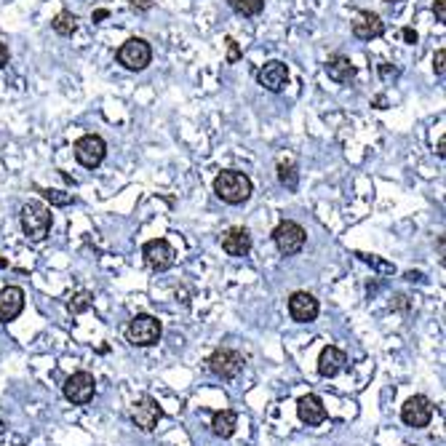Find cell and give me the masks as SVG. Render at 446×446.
Wrapping results in <instances>:
<instances>
[{"mask_svg": "<svg viewBox=\"0 0 446 446\" xmlns=\"http://www.w3.org/2000/svg\"><path fill=\"white\" fill-rule=\"evenodd\" d=\"M401 420L409 427H427L433 420V401L427 396H412L401 406Z\"/></svg>", "mask_w": 446, "mask_h": 446, "instance_id": "8fae6325", "label": "cell"}, {"mask_svg": "<svg viewBox=\"0 0 446 446\" xmlns=\"http://www.w3.org/2000/svg\"><path fill=\"white\" fill-rule=\"evenodd\" d=\"M318 313H321V304L310 292H294L289 297V315L297 324H313Z\"/></svg>", "mask_w": 446, "mask_h": 446, "instance_id": "4fadbf2b", "label": "cell"}, {"mask_svg": "<svg viewBox=\"0 0 446 446\" xmlns=\"http://www.w3.org/2000/svg\"><path fill=\"white\" fill-rule=\"evenodd\" d=\"M19 222H21V230L24 235L30 238V241H43L51 230V212L38 201H30L21 206L19 212Z\"/></svg>", "mask_w": 446, "mask_h": 446, "instance_id": "3957f363", "label": "cell"}, {"mask_svg": "<svg viewBox=\"0 0 446 446\" xmlns=\"http://www.w3.org/2000/svg\"><path fill=\"white\" fill-rule=\"evenodd\" d=\"M297 415H299V420H302L304 425H324L326 420H329V412H326L324 401L315 396V393H307V396H302L299 401H297Z\"/></svg>", "mask_w": 446, "mask_h": 446, "instance_id": "9a60e30c", "label": "cell"}, {"mask_svg": "<svg viewBox=\"0 0 446 446\" xmlns=\"http://www.w3.org/2000/svg\"><path fill=\"white\" fill-rule=\"evenodd\" d=\"M227 6L241 16H257V14H262L264 0H227Z\"/></svg>", "mask_w": 446, "mask_h": 446, "instance_id": "7402d4cb", "label": "cell"}, {"mask_svg": "<svg viewBox=\"0 0 446 446\" xmlns=\"http://www.w3.org/2000/svg\"><path fill=\"white\" fill-rule=\"evenodd\" d=\"M444 61H446V51L438 49L436 56H433V70H436L438 78H444V75H446V64H444Z\"/></svg>", "mask_w": 446, "mask_h": 446, "instance_id": "484cf974", "label": "cell"}, {"mask_svg": "<svg viewBox=\"0 0 446 446\" xmlns=\"http://www.w3.org/2000/svg\"><path fill=\"white\" fill-rule=\"evenodd\" d=\"M115 59H118V64H121V67H126V70L142 72L144 67H147V64L152 61L150 43L144 41V38H129V41H126L121 49H118Z\"/></svg>", "mask_w": 446, "mask_h": 446, "instance_id": "5b68a950", "label": "cell"}, {"mask_svg": "<svg viewBox=\"0 0 446 446\" xmlns=\"http://www.w3.org/2000/svg\"><path fill=\"white\" fill-rule=\"evenodd\" d=\"M257 81H259V86H262L264 91L281 94L289 86V67L281 59L264 61L262 67H259V72H257Z\"/></svg>", "mask_w": 446, "mask_h": 446, "instance_id": "30bf717a", "label": "cell"}, {"mask_svg": "<svg viewBox=\"0 0 446 446\" xmlns=\"http://www.w3.org/2000/svg\"><path fill=\"white\" fill-rule=\"evenodd\" d=\"M273 244L284 257H294V254L302 252L304 244H307V233H304V227L299 222L284 219V222L273 230Z\"/></svg>", "mask_w": 446, "mask_h": 446, "instance_id": "277c9868", "label": "cell"}, {"mask_svg": "<svg viewBox=\"0 0 446 446\" xmlns=\"http://www.w3.org/2000/svg\"><path fill=\"white\" fill-rule=\"evenodd\" d=\"M227 64H235V61L241 59V49H238V43L233 41V38H227Z\"/></svg>", "mask_w": 446, "mask_h": 446, "instance_id": "4316f807", "label": "cell"}, {"mask_svg": "<svg viewBox=\"0 0 446 446\" xmlns=\"http://www.w3.org/2000/svg\"><path fill=\"white\" fill-rule=\"evenodd\" d=\"M385 3H401V0H385Z\"/></svg>", "mask_w": 446, "mask_h": 446, "instance_id": "8d00e7d4", "label": "cell"}, {"mask_svg": "<svg viewBox=\"0 0 446 446\" xmlns=\"http://www.w3.org/2000/svg\"><path fill=\"white\" fill-rule=\"evenodd\" d=\"M358 257H361V259H364V262L375 264V267H380V270H385V273H393V264H387V262H380V259H377L375 254H372V257H369V254H361V252H358Z\"/></svg>", "mask_w": 446, "mask_h": 446, "instance_id": "83f0119b", "label": "cell"}, {"mask_svg": "<svg viewBox=\"0 0 446 446\" xmlns=\"http://www.w3.org/2000/svg\"><path fill=\"white\" fill-rule=\"evenodd\" d=\"M3 267H9V262H6V259H3V257H0V270H3Z\"/></svg>", "mask_w": 446, "mask_h": 446, "instance_id": "d590c367", "label": "cell"}, {"mask_svg": "<svg viewBox=\"0 0 446 446\" xmlns=\"http://www.w3.org/2000/svg\"><path fill=\"white\" fill-rule=\"evenodd\" d=\"M355 64L347 56L342 54H337V56H329L326 59V75H329V81L334 83H350L355 78Z\"/></svg>", "mask_w": 446, "mask_h": 446, "instance_id": "d6986e66", "label": "cell"}, {"mask_svg": "<svg viewBox=\"0 0 446 446\" xmlns=\"http://www.w3.org/2000/svg\"><path fill=\"white\" fill-rule=\"evenodd\" d=\"M9 59H11V51H9V46H6V43L0 41V70H3L6 64H9Z\"/></svg>", "mask_w": 446, "mask_h": 446, "instance_id": "f546056e", "label": "cell"}, {"mask_svg": "<svg viewBox=\"0 0 446 446\" xmlns=\"http://www.w3.org/2000/svg\"><path fill=\"white\" fill-rule=\"evenodd\" d=\"M51 27H54V32L61 35V38H70V35H75V30H78V19H75L72 11H59V14L51 19Z\"/></svg>", "mask_w": 446, "mask_h": 446, "instance_id": "44dd1931", "label": "cell"}, {"mask_svg": "<svg viewBox=\"0 0 446 446\" xmlns=\"http://www.w3.org/2000/svg\"><path fill=\"white\" fill-rule=\"evenodd\" d=\"M161 334H163V324L150 313L134 315L132 321H129V326H126V340L137 347L158 345V342H161Z\"/></svg>", "mask_w": 446, "mask_h": 446, "instance_id": "7a4b0ae2", "label": "cell"}, {"mask_svg": "<svg viewBox=\"0 0 446 446\" xmlns=\"http://www.w3.org/2000/svg\"><path fill=\"white\" fill-rule=\"evenodd\" d=\"M252 246L254 241L246 227H230L222 233V252L230 254V257H249Z\"/></svg>", "mask_w": 446, "mask_h": 446, "instance_id": "2e32d148", "label": "cell"}, {"mask_svg": "<svg viewBox=\"0 0 446 446\" xmlns=\"http://www.w3.org/2000/svg\"><path fill=\"white\" fill-rule=\"evenodd\" d=\"M61 393H64V398L70 404L86 406L94 398V393H96V380H94L91 372H75V375H70L64 380Z\"/></svg>", "mask_w": 446, "mask_h": 446, "instance_id": "52a82bcc", "label": "cell"}, {"mask_svg": "<svg viewBox=\"0 0 446 446\" xmlns=\"http://www.w3.org/2000/svg\"><path fill=\"white\" fill-rule=\"evenodd\" d=\"M137 11H150L152 9V0H129Z\"/></svg>", "mask_w": 446, "mask_h": 446, "instance_id": "4dcf8cb0", "label": "cell"}, {"mask_svg": "<svg viewBox=\"0 0 446 446\" xmlns=\"http://www.w3.org/2000/svg\"><path fill=\"white\" fill-rule=\"evenodd\" d=\"M89 307H91V294H89V292H81V294H75L70 299L72 313H83V310H89Z\"/></svg>", "mask_w": 446, "mask_h": 446, "instance_id": "d4e9b609", "label": "cell"}, {"mask_svg": "<svg viewBox=\"0 0 446 446\" xmlns=\"http://www.w3.org/2000/svg\"><path fill=\"white\" fill-rule=\"evenodd\" d=\"M38 193L46 198L54 206H70L72 203V193H64V190H51V187H38Z\"/></svg>", "mask_w": 446, "mask_h": 446, "instance_id": "cb8c5ba5", "label": "cell"}, {"mask_svg": "<svg viewBox=\"0 0 446 446\" xmlns=\"http://www.w3.org/2000/svg\"><path fill=\"white\" fill-rule=\"evenodd\" d=\"M161 417H163V409L158 406V401H155L152 396H142L139 401H134L132 422L139 427V430H144V433L155 430V425H158Z\"/></svg>", "mask_w": 446, "mask_h": 446, "instance_id": "7c38bea8", "label": "cell"}, {"mask_svg": "<svg viewBox=\"0 0 446 446\" xmlns=\"http://www.w3.org/2000/svg\"><path fill=\"white\" fill-rule=\"evenodd\" d=\"M254 193V182L252 177L244 172H235V169H227V172H219L217 179H214V195L219 198L227 206H241L252 198Z\"/></svg>", "mask_w": 446, "mask_h": 446, "instance_id": "6da1fadb", "label": "cell"}, {"mask_svg": "<svg viewBox=\"0 0 446 446\" xmlns=\"http://www.w3.org/2000/svg\"><path fill=\"white\" fill-rule=\"evenodd\" d=\"M24 310V292L19 286H6L0 292V321L9 324L14 318H19Z\"/></svg>", "mask_w": 446, "mask_h": 446, "instance_id": "e0dca14e", "label": "cell"}, {"mask_svg": "<svg viewBox=\"0 0 446 446\" xmlns=\"http://www.w3.org/2000/svg\"><path fill=\"white\" fill-rule=\"evenodd\" d=\"M209 372L217 377H222V380H235V377L244 372V355L238 353V350H230V347H219V350H214L209 355Z\"/></svg>", "mask_w": 446, "mask_h": 446, "instance_id": "ba28073f", "label": "cell"}, {"mask_svg": "<svg viewBox=\"0 0 446 446\" xmlns=\"http://www.w3.org/2000/svg\"><path fill=\"white\" fill-rule=\"evenodd\" d=\"M107 16H110V11H107V9H99V11H94L91 19L94 21H101V19H107Z\"/></svg>", "mask_w": 446, "mask_h": 446, "instance_id": "d6a6232c", "label": "cell"}, {"mask_svg": "<svg viewBox=\"0 0 446 446\" xmlns=\"http://www.w3.org/2000/svg\"><path fill=\"white\" fill-rule=\"evenodd\" d=\"M142 257H144V264L155 270V273H163V270H169L177 259V252H174V246L166 241V238H152L147 244L142 246Z\"/></svg>", "mask_w": 446, "mask_h": 446, "instance_id": "9c48e42d", "label": "cell"}, {"mask_svg": "<svg viewBox=\"0 0 446 446\" xmlns=\"http://www.w3.org/2000/svg\"><path fill=\"white\" fill-rule=\"evenodd\" d=\"M235 427H238V415H235L233 409H219V412H214L212 433L217 438H230L235 433Z\"/></svg>", "mask_w": 446, "mask_h": 446, "instance_id": "ffe728a7", "label": "cell"}, {"mask_svg": "<svg viewBox=\"0 0 446 446\" xmlns=\"http://www.w3.org/2000/svg\"><path fill=\"white\" fill-rule=\"evenodd\" d=\"M401 35H404V41L409 43V46H415V43H417V32L412 30V27H404V32H401Z\"/></svg>", "mask_w": 446, "mask_h": 446, "instance_id": "1f68e13d", "label": "cell"}, {"mask_svg": "<svg viewBox=\"0 0 446 446\" xmlns=\"http://www.w3.org/2000/svg\"><path fill=\"white\" fill-rule=\"evenodd\" d=\"M347 364L345 350H340L334 345H326L318 355V375L321 377H337Z\"/></svg>", "mask_w": 446, "mask_h": 446, "instance_id": "ac0fdd59", "label": "cell"}, {"mask_svg": "<svg viewBox=\"0 0 446 446\" xmlns=\"http://www.w3.org/2000/svg\"><path fill=\"white\" fill-rule=\"evenodd\" d=\"M406 278H409V281H422V275L420 273H406Z\"/></svg>", "mask_w": 446, "mask_h": 446, "instance_id": "836d02e7", "label": "cell"}, {"mask_svg": "<svg viewBox=\"0 0 446 446\" xmlns=\"http://www.w3.org/2000/svg\"><path fill=\"white\" fill-rule=\"evenodd\" d=\"M353 35L358 41H377L385 35V21L375 11H358L353 21Z\"/></svg>", "mask_w": 446, "mask_h": 446, "instance_id": "5bb4252c", "label": "cell"}, {"mask_svg": "<svg viewBox=\"0 0 446 446\" xmlns=\"http://www.w3.org/2000/svg\"><path fill=\"white\" fill-rule=\"evenodd\" d=\"M3 433H6V422L0 420V438H3Z\"/></svg>", "mask_w": 446, "mask_h": 446, "instance_id": "e575fe53", "label": "cell"}, {"mask_svg": "<svg viewBox=\"0 0 446 446\" xmlns=\"http://www.w3.org/2000/svg\"><path fill=\"white\" fill-rule=\"evenodd\" d=\"M278 182L284 184V187H289V190H297L299 177H297L294 163H281V166H278Z\"/></svg>", "mask_w": 446, "mask_h": 446, "instance_id": "603a6c76", "label": "cell"}, {"mask_svg": "<svg viewBox=\"0 0 446 446\" xmlns=\"http://www.w3.org/2000/svg\"><path fill=\"white\" fill-rule=\"evenodd\" d=\"M433 14H436V19L444 24L446 21V0H433Z\"/></svg>", "mask_w": 446, "mask_h": 446, "instance_id": "f1b7e54d", "label": "cell"}, {"mask_svg": "<svg viewBox=\"0 0 446 446\" xmlns=\"http://www.w3.org/2000/svg\"><path fill=\"white\" fill-rule=\"evenodd\" d=\"M72 150H75V161L81 163L83 169H96L107 158V142L99 134H83Z\"/></svg>", "mask_w": 446, "mask_h": 446, "instance_id": "8992f818", "label": "cell"}]
</instances>
